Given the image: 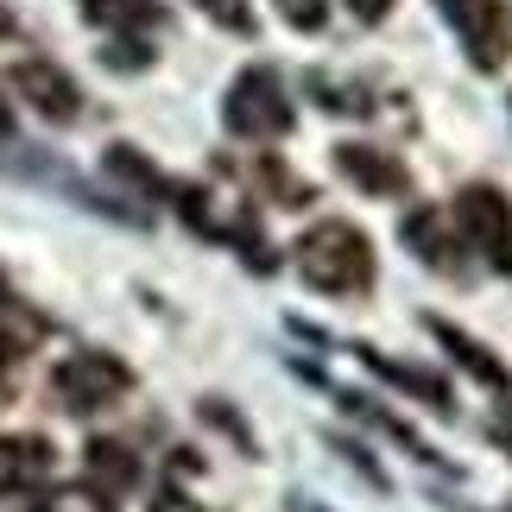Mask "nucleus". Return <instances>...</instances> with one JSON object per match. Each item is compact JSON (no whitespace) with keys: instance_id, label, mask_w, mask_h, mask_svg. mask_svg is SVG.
<instances>
[{"instance_id":"nucleus-1","label":"nucleus","mask_w":512,"mask_h":512,"mask_svg":"<svg viewBox=\"0 0 512 512\" xmlns=\"http://www.w3.org/2000/svg\"><path fill=\"white\" fill-rule=\"evenodd\" d=\"M291 253H298L304 285L323 291V298H361V291H373V247H367L361 228H348V222H317Z\"/></svg>"},{"instance_id":"nucleus-2","label":"nucleus","mask_w":512,"mask_h":512,"mask_svg":"<svg viewBox=\"0 0 512 512\" xmlns=\"http://www.w3.org/2000/svg\"><path fill=\"white\" fill-rule=\"evenodd\" d=\"M222 121H228V133H241V140H279V133H291L285 83H279L266 64L241 70V76H234V89H228Z\"/></svg>"},{"instance_id":"nucleus-3","label":"nucleus","mask_w":512,"mask_h":512,"mask_svg":"<svg viewBox=\"0 0 512 512\" xmlns=\"http://www.w3.org/2000/svg\"><path fill=\"white\" fill-rule=\"evenodd\" d=\"M127 386H133L127 361H114V354H95V348H89V354H70V361L57 367V380H51L57 405L76 411V418H89V411H108Z\"/></svg>"},{"instance_id":"nucleus-4","label":"nucleus","mask_w":512,"mask_h":512,"mask_svg":"<svg viewBox=\"0 0 512 512\" xmlns=\"http://www.w3.org/2000/svg\"><path fill=\"white\" fill-rule=\"evenodd\" d=\"M456 228H462V241L475 247L494 272H512V203L500 190L468 184L456 196Z\"/></svg>"},{"instance_id":"nucleus-5","label":"nucleus","mask_w":512,"mask_h":512,"mask_svg":"<svg viewBox=\"0 0 512 512\" xmlns=\"http://www.w3.org/2000/svg\"><path fill=\"white\" fill-rule=\"evenodd\" d=\"M443 19L462 32L468 57H475L481 70H500L506 51H512V26H506V7L500 0H437Z\"/></svg>"},{"instance_id":"nucleus-6","label":"nucleus","mask_w":512,"mask_h":512,"mask_svg":"<svg viewBox=\"0 0 512 512\" xmlns=\"http://www.w3.org/2000/svg\"><path fill=\"white\" fill-rule=\"evenodd\" d=\"M13 89L26 95V102L45 114V121H76L83 114V95H76V83L57 64H45V57H19L13 64Z\"/></svg>"},{"instance_id":"nucleus-7","label":"nucleus","mask_w":512,"mask_h":512,"mask_svg":"<svg viewBox=\"0 0 512 512\" xmlns=\"http://www.w3.org/2000/svg\"><path fill=\"white\" fill-rule=\"evenodd\" d=\"M83 475H89V494L102 500V506H114V500H127L133 494V481H140V462H133V449H121V443H89L83 449Z\"/></svg>"},{"instance_id":"nucleus-8","label":"nucleus","mask_w":512,"mask_h":512,"mask_svg":"<svg viewBox=\"0 0 512 512\" xmlns=\"http://www.w3.org/2000/svg\"><path fill=\"white\" fill-rule=\"evenodd\" d=\"M336 171L348 177V184H361L367 196H405V165L399 159H386V152H373V146H336Z\"/></svg>"},{"instance_id":"nucleus-9","label":"nucleus","mask_w":512,"mask_h":512,"mask_svg":"<svg viewBox=\"0 0 512 512\" xmlns=\"http://www.w3.org/2000/svg\"><path fill=\"white\" fill-rule=\"evenodd\" d=\"M405 247L418 253L424 266H437V272H449V279H462V260H456V241H449V222L437 209H418V215H405Z\"/></svg>"},{"instance_id":"nucleus-10","label":"nucleus","mask_w":512,"mask_h":512,"mask_svg":"<svg viewBox=\"0 0 512 512\" xmlns=\"http://www.w3.org/2000/svg\"><path fill=\"white\" fill-rule=\"evenodd\" d=\"M348 354H361L367 373H380L386 386H399V392H411V399H424L430 411H449V386L437 380V373H418V367H405V361H386V354H373L367 342H354Z\"/></svg>"},{"instance_id":"nucleus-11","label":"nucleus","mask_w":512,"mask_h":512,"mask_svg":"<svg viewBox=\"0 0 512 512\" xmlns=\"http://www.w3.org/2000/svg\"><path fill=\"white\" fill-rule=\"evenodd\" d=\"M51 475V443L38 437H0V494H26Z\"/></svg>"},{"instance_id":"nucleus-12","label":"nucleus","mask_w":512,"mask_h":512,"mask_svg":"<svg viewBox=\"0 0 512 512\" xmlns=\"http://www.w3.org/2000/svg\"><path fill=\"white\" fill-rule=\"evenodd\" d=\"M424 329H430V336H437L449 354H456V361H462L468 373H475L481 386H494V392H506V386H512V373H506V367H500V361H494V354H487L475 336H462L456 323H443V317H424Z\"/></svg>"},{"instance_id":"nucleus-13","label":"nucleus","mask_w":512,"mask_h":512,"mask_svg":"<svg viewBox=\"0 0 512 512\" xmlns=\"http://www.w3.org/2000/svg\"><path fill=\"white\" fill-rule=\"evenodd\" d=\"M83 19L89 26H114V32H146L165 19V7L159 0H83Z\"/></svg>"},{"instance_id":"nucleus-14","label":"nucleus","mask_w":512,"mask_h":512,"mask_svg":"<svg viewBox=\"0 0 512 512\" xmlns=\"http://www.w3.org/2000/svg\"><path fill=\"white\" fill-rule=\"evenodd\" d=\"M260 177H266V190H272V196H285V209H304V203H310V184H298V177H291L285 165H272V159H266Z\"/></svg>"},{"instance_id":"nucleus-15","label":"nucleus","mask_w":512,"mask_h":512,"mask_svg":"<svg viewBox=\"0 0 512 512\" xmlns=\"http://www.w3.org/2000/svg\"><path fill=\"white\" fill-rule=\"evenodd\" d=\"M203 13L215 19V26H234V32H253V13H247V0H203Z\"/></svg>"},{"instance_id":"nucleus-16","label":"nucleus","mask_w":512,"mask_h":512,"mask_svg":"<svg viewBox=\"0 0 512 512\" xmlns=\"http://www.w3.org/2000/svg\"><path fill=\"white\" fill-rule=\"evenodd\" d=\"M279 13H285L298 32H317V26H323V0H279Z\"/></svg>"},{"instance_id":"nucleus-17","label":"nucleus","mask_w":512,"mask_h":512,"mask_svg":"<svg viewBox=\"0 0 512 512\" xmlns=\"http://www.w3.org/2000/svg\"><path fill=\"white\" fill-rule=\"evenodd\" d=\"M102 57H108L114 70H146V64H152V51H146V45H127V38H114Z\"/></svg>"},{"instance_id":"nucleus-18","label":"nucleus","mask_w":512,"mask_h":512,"mask_svg":"<svg viewBox=\"0 0 512 512\" xmlns=\"http://www.w3.org/2000/svg\"><path fill=\"white\" fill-rule=\"evenodd\" d=\"M348 13H354V19H367V26H373V19H386V13H392V0H348Z\"/></svg>"},{"instance_id":"nucleus-19","label":"nucleus","mask_w":512,"mask_h":512,"mask_svg":"<svg viewBox=\"0 0 512 512\" xmlns=\"http://www.w3.org/2000/svg\"><path fill=\"white\" fill-rule=\"evenodd\" d=\"M7 133H13V108L0 102V140H7Z\"/></svg>"}]
</instances>
